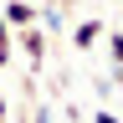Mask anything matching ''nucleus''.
<instances>
[{
  "mask_svg": "<svg viewBox=\"0 0 123 123\" xmlns=\"http://www.w3.org/2000/svg\"><path fill=\"white\" fill-rule=\"evenodd\" d=\"M15 51L26 56V67H31V77H36V72L46 67V56H51V36H46L41 26H26V31H15Z\"/></svg>",
  "mask_w": 123,
  "mask_h": 123,
  "instance_id": "1",
  "label": "nucleus"
},
{
  "mask_svg": "<svg viewBox=\"0 0 123 123\" xmlns=\"http://www.w3.org/2000/svg\"><path fill=\"white\" fill-rule=\"evenodd\" d=\"M67 36H72V51H92V46L108 36V26L98 21V15H87V21H72L67 26Z\"/></svg>",
  "mask_w": 123,
  "mask_h": 123,
  "instance_id": "2",
  "label": "nucleus"
},
{
  "mask_svg": "<svg viewBox=\"0 0 123 123\" xmlns=\"http://www.w3.org/2000/svg\"><path fill=\"white\" fill-rule=\"evenodd\" d=\"M0 15H5L10 31H26V26L41 21V5H31V0H5V5H0Z\"/></svg>",
  "mask_w": 123,
  "mask_h": 123,
  "instance_id": "3",
  "label": "nucleus"
},
{
  "mask_svg": "<svg viewBox=\"0 0 123 123\" xmlns=\"http://www.w3.org/2000/svg\"><path fill=\"white\" fill-rule=\"evenodd\" d=\"M36 26L46 31V36H62V31H67V10H62L56 0H46V5H41V21H36Z\"/></svg>",
  "mask_w": 123,
  "mask_h": 123,
  "instance_id": "4",
  "label": "nucleus"
},
{
  "mask_svg": "<svg viewBox=\"0 0 123 123\" xmlns=\"http://www.w3.org/2000/svg\"><path fill=\"white\" fill-rule=\"evenodd\" d=\"M10 56H15V31L5 26V15H0V72L10 67Z\"/></svg>",
  "mask_w": 123,
  "mask_h": 123,
  "instance_id": "5",
  "label": "nucleus"
},
{
  "mask_svg": "<svg viewBox=\"0 0 123 123\" xmlns=\"http://www.w3.org/2000/svg\"><path fill=\"white\" fill-rule=\"evenodd\" d=\"M103 46H108V56H113V67H123V31H108Z\"/></svg>",
  "mask_w": 123,
  "mask_h": 123,
  "instance_id": "6",
  "label": "nucleus"
},
{
  "mask_svg": "<svg viewBox=\"0 0 123 123\" xmlns=\"http://www.w3.org/2000/svg\"><path fill=\"white\" fill-rule=\"evenodd\" d=\"M92 123H123V118L113 113V108H98V113H92Z\"/></svg>",
  "mask_w": 123,
  "mask_h": 123,
  "instance_id": "7",
  "label": "nucleus"
},
{
  "mask_svg": "<svg viewBox=\"0 0 123 123\" xmlns=\"http://www.w3.org/2000/svg\"><path fill=\"white\" fill-rule=\"evenodd\" d=\"M0 123H10V103H5V92H0Z\"/></svg>",
  "mask_w": 123,
  "mask_h": 123,
  "instance_id": "8",
  "label": "nucleus"
},
{
  "mask_svg": "<svg viewBox=\"0 0 123 123\" xmlns=\"http://www.w3.org/2000/svg\"><path fill=\"white\" fill-rule=\"evenodd\" d=\"M36 123H56V118H51V108H36Z\"/></svg>",
  "mask_w": 123,
  "mask_h": 123,
  "instance_id": "9",
  "label": "nucleus"
},
{
  "mask_svg": "<svg viewBox=\"0 0 123 123\" xmlns=\"http://www.w3.org/2000/svg\"><path fill=\"white\" fill-rule=\"evenodd\" d=\"M56 5H62V10H67V5H72V0H56Z\"/></svg>",
  "mask_w": 123,
  "mask_h": 123,
  "instance_id": "10",
  "label": "nucleus"
},
{
  "mask_svg": "<svg viewBox=\"0 0 123 123\" xmlns=\"http://www.w3.org/2000/svg\"><path fill=\"white\" fill-rule=\"evenodd\" d=\"M118 87H123V67H118Z\"/></svg>",
  "mask_w": 123,
  "mask_h": 123,
  "instance_id": "11",
  "label": "nucleus"
},
{
  "mask_svg": "<svg viewBox=\"0 0 123 123\" xmlns=\"http://www.w3.org/2000/svg\"><path fill=\"white\" fill-rule=\"evenodd\" d=\"M113 5H123V0H113Z\"/></svg>",
  "mask_w": 123,
  "mask_h": 123,
  "instance_id": "12",
  "label": "nucleus"
}]
</instances>
